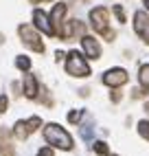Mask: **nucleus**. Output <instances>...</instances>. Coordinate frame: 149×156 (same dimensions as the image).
<instances>
[{
    "instance_id": "obj_1",
    "label": "nucleus",
    "mask_w": 149,
    "mask_h": 156,
    "mask_svg": "<svg viewBox=\"0 0 149 156\" xmlns=\"http://www.w3.org/2000/svg\"><path fill=\"white\" fill-rule=\"evenodd\" d=\"M44 139L48 145H53L57 150H66V152L72 150V136L61 126H57V123H48L44 128Z\"/></svg>"
},
{
    "instance_id": "obj_2",
    "label": "nucleus",
    "mask_w": 149,
    "mask_h": 156,
    "mask_svg": "<svg viewBox=\"0 0 149 156\" xmlns=\"http://www.w3.org/2000/svg\"><path fill=\"white\" fill-rule=\"evenodd\" d=\"M66 73L72 77H88L90 75V66L88 62L83 59V55L79 51H70L66 57Z\"/></svg>"
},
{
    "instance_id": "obj_3",
    "label": "nucleus",
    "mask_w": 149,
    "mask_h": 156,
    "mask_svg": "<svg viewBox=\"0 0 149 156\" xmlns=\"http://www.w3.org/2000/svg\"><path fill=\"white\" fill-rule=\"evenodd\" d=\"M37 128H42V119L40 117H31L26 121H18L13 126V136L18 141H26L31 136V132H35Z\"/></svg>"
},
{
    "instance_id": "obj_4",
    "label": "nucleus",
    "mask_w": 149,
    "mask_h": 156,
    "mask_svg": "<svg viewBox=\"0 0 149 156\" xmlns=\"http://www.w3.org/2000/svg\"><path fill=\"white\" fill-rule=\"evenodd\" d=\"M18 33H20V37H22V44H24V46L33 48L35 53H44V42L40 40V35H37L31 27L20 24V27H18Z\"/></svg>"
},
{
    "instance_id": "obj_5",
    "label": "nucleus",
    "mask_w": 149,
    "mask_h": 156,
    "mask_svg": "<svg viewBox=\"0 0 149 156\" xmlns=\"http://www.w3.org/2000/svg\"><path fill=\"white\" fill-rule=\"evenodd\" d=\"M108 20H110V13H108V9H105V7H94L90 11V24L101 35L105 33V31H110L108 29Z\"/></svg>"
},
{
    "instance_id": "obj_6",
    "label": "nucleus",
    "mask_w": 149,
    "mask_h": 156,
    "mask_svg": "<svg viewBox=\"0 0 149 156\" xmlns=\"http://www.w3.org/2000/svg\"><path fill=\"white\" fill-rule=\"evenodd\" d=\"M103 84L110 88H119V86L127 84V73L123 68H110L108 73H103Z\"/></svg>"
},
{
    "instance_id": "obj_7",
    "label": "nucleus",
    "mask_w": 149,
    "mask_h": 156,
    "mask_svg": "<svg viewBox=\"0 0 149 156\" xmlns=\"http://www.w3.org/2000/svg\"><path fill=\"white\" fill-rule=\"evenodd\" d=\"M33 22H35V29H40L44 35H55V29H53L50 18L42 11V9H35L33 11Z\"/></svg>"
},
{
    "instance_id": "obj_8",
    "label": "nucleus",
    "mask_w": 149,
    "mask_h": 156,
    "mask_svg": "<svg viewBox=\"0 0 149 156\" xmlns=\"http://www.w3.org/2000/svg\"><path fill=\"white\" fill-rule=\"evenodd\" d=\"M134 29H136V33L149 44V16L145 11H136V16H134Z\"/></svg>"
},
{
    "instance_id": "obj_9",
    "label": "nucleus",
    "mask_w": 149,
    "mask_h": 156,
    "mask_svg": "<svg viewBox=\"0 0 149 156\" xmlns=\"http://www.w3.org/2000/svg\"><path fill=\"white\" fill-rule=\"evenodd\" d=\"M66 11H68V7L64 5V2H59V5L53 7L50 22H53V29H55V35H59V29L64 27V16H66Z\"/></svg>"
},
{
    "instance_id": "obj_10",
    "label": "nucleus",
    "mask_w": 149,
    "mask_h": 156,
    "mask_svg": "<svg viewBox=\"0 0 149 156\" xmlns=\"http://www.w3.org/2000/svg\"><path fill=\"white\" fill-rule=\"evenodd\" d=\"M81 46H83V51H86V55H88L90 59H99V57H101V46H99V42H97L94 37L83 35V37H81Z\"/></svg>"
},
{
    "instance_id": "obj_11",
    "label": "nucleus",
    "mask_w": 149,
    "mask_h": 156,
    "mask_svg": "<svg viewBox=\"0 0 149 156\" xmlns=\"http://www.w3.org/2000/svg\"><path fill=\"white\" fill-rule=\"evenodd\" d=\"M16 150L11 145V132L7 128H0V156H13Z\"/></svg>"
},
{
    "instance_id": "obj_12",
    "label": "nucleus",
    "mask_w": 149,
    "mask_h": 156,
    "mask_svg": "<svg viewBox=\"0 0 149 156\" xmlns=\"http://www.w3.org/2000/svg\"><path fill=\"white\" fill-rule=\"evenodd\" d=\"M37 92H40V84H37V77L35 75H24V95L29 99H35L37 97Z\"/></svg>"
},
{
    "instance_id": "obj_13",
    "label": "nucleus",
    "mask_w": 149,
    "mask_h": 156,
    "mask_svg": "<svg viewBox=\"0 0 149 156\" xmlns=\"http://www.w3.org/2000/svg\"><path fill=\"white\" fill-rule=\"evenodd\" d=\"M138 81H140V86L149 90V64H143L140 70H138Z\"/></svg>"
},
{
    "instance_id": "obj_14",
    "label": "nucleus",
    "mask_w": 149,
    "mask_h": 156,
    "mask_svg": "<svg viewBox=\"0 0 149 156\" xmlns=\"http://www.w3.org/2000/svg\"><path fill=\"white\" fill-rule=\"evenodd\" d=\"M94 147V154H99V156H108L110 154V150H108V143H103V141H97L92 145Z\"/></svg>"
},
{
    "instance_id": "obj_15",
    "label": "nucleus",
    "mask_w": 149,
    "mask_h": 156,
    "mask_svg": "<svg viewBox=\"0 0 149 156\" xmlns=\"http://www.w3.org/2000/svg\"><path fill=\"white\" fill-rule=\"evenodd\" d=\"M16 66H18L20 70H29V68H31V59L24 57V55H20V57H16Z\"/></svg>"
},
{
    "instance_id": "obj_16",
    "label": "nucleus",
    "mask_w": 149,
    "mask_h": 156,
    "mask_svg": "<svg viewBox=\"0 0 149 156\" xmlns=\"http://www.w3.org/2000/svg\"><path fill=\"white\" fill-rule=\"evenodd\" d=\"M138 134L149 141V121H138Z\"/></svg>"
},
{
    "instance_id": "obj_17",
    "label": "nucleus",
    "mask_w": 149,
    "mask_h": 156,
    "mask_svg": "<svg viewBox=\"0 0 149 156\" xmlns=\"http://www.w3.org/2000/svg\"><path fill=\"white\" fill-rule=\"evenodd\" d=\"M114 16H116V20H119V22H125V11H123V7L121 5H114Z\"/></svg>"
},
{
    "instance_id": "obj_18",
    "label": "nucleus",
    "mask_w": 149,
    "mask_h": 156,
    "mask_svg": "<svg viewBox=\"0 0 149 156\" xmlns=\"http://www.w3.org/2000/svg\"><path fill=\"white\" fill-rule=\"evenodd\" d=\"M81 117H83V112H81V110H72V112L68 114V121H70V123H79Z\"/></svg>"
},
{
    "instance_id": "obj_19",
    "label": "nucleus",
    "mask_w": 149,
    "mask_h": 156,
    "mask_svg": "<svg viewBox=\"0 0 149 156\" xmlns=\"http://www.w3.org/2000/svg\"><path fill=\"white\" fill-rule=\"evenodd\" d=\"M7 108H9V99H7V95H0V114L7 112Z\"/></svg>"
},
{
    "instance_id": "obj_20",
    "label": "nucleus",
    "mask_w": 149,
    "mask_h": 156,
    "mask_svg": "<svg viewBox=\"0 0 149 156\" xmlns=\"http://www.w3.org/2000/svg\"><path fill=\"white\" fill-rule=\"evenodd\" d=\"M81 136H83V139H90V136H92V126H83V128H81Z\"/></svg>"
},
{
    "instance_id": "obj_21",
    "label": "nucleus",
    "mask_w": 149,
    "mask_h": 156,
    "mask_svg": "<svg viewBox=\"0 0 149 156\" xmlns=\"http://www.w3.org/2000/svg\"><path fill=\"white\" fill-rule=\"evenodd\" d=\"M37 156H55V154H53V150H50V147H42V150L37 152Z\"/></svg>"
},
{
    "instance_id": "obj_22",
    "label": "nucleus",
    "mask_w": 149,
    "mask_h": 156,
    "mask_svg": "<svg viewBox=\"0 0 149 156\" xmlns=\"http://www.w3.org/2000/svg\"><path fill=\"white\" fill-rule=\"evenodd\" d=\"M112 101H114V103H119V101H121V92H119V90H114V92H112Z\"/></svg>"
},
{
    "instance_id": "obj_23",
    "label": "nucleus",
    "mask_w": 149,
    "mask_h": 156,
    "mask_svg": "<svg viewBox=\"0 0 149 156\" xmlns=\"http://www.w3.org/2000/svg\"><path fill=\"white\" fill-rule=\"evenodd\" d=\"M64 57H66V55H64L61 51H57V53H55V59H57V62H59V59H64Z\"/></svg>"
},
{
    "instance_id": "obj_24",
    "label": "nucleus",
    "mask_w": 149,
    "mask_h": 156,
    "mask_svg": "<svg viewBox=\"0 0 149 156\" xmlns=\"http://www.w3.org/2000/svg\"><path fill=\"white\" fill-rule=\"evenodd\" d=\"M88 92H90L88 88H81V90H79V95H81V97H88Z\"/></svg>"
},
{
    "instance_id": "obj_25",
    "label": "nucleus",
    "mask_w": 149,
    "mask_h": 156,
    "mask_svg": "<svg viewBox=\"0 0 149 156\" xmlns=\"http://www.w3.org/2000/svg\"><path fill=\"white\" fill-rule=\"evenodd\" d=\"M143 2H145V7H147V9H149V0H143Z\"/></svg>"
},
{
    "instance_id": "obj_26",
    "label": "nucleus",
    "mask_w": 149,
    "mask_h": 156,
    "mask_svg": "<svg viewBox=\"0 0 149 156\" xmlns=\"http://www.w3.org/2000/svg\"><path fill=\"white\" fill-rule=\"evenodd\" d=\"M31 2H33V5H37V2H42V0H31Z\"/></svg>"
},
{
    "instance_id": "obj_27",
    "label": "nucleus",
    "mask_w": 149,
    "mask_h": 156,
    "mask_svg": "<svg viewBox=\"0 0 149 156\" xmlns=\"http://www.w3.org/2000/svg\"><path fill=\"white\" fill-rule=\"evenodd\" d=\"M145 110H147V112H149V101H147V106H145Z\"/></svg>"
}]
</instances>
